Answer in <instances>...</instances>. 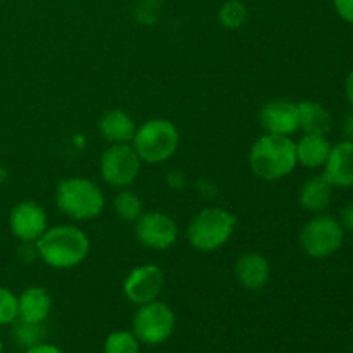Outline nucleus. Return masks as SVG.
<instances>
[{
  "mask_svg": "<svg viewBox=\"0 0 353 353\" xmlns=\"http://www.w3.org/2000/svg\"><path fill=\"white\" fill-rule=\"evenodd\" d=\"M38 259L52 269H74L90 254V238L74 224H57L45 231L34 243Z\"/></svg>",
  "mask_w": 353,
  "mask_h": 353,
  "instance_id": "f257e3e1",
  "label": "nucleus"
},
{
  "mask_svg": "<svg viewBox=\"0 0 353 353\" xmlns=\"http://www.w3.org/2000/svg\"><path fill=\"white\" fill-rule=\"evenodd\" d=\"M250 169L264 181H279L295 171L296 162L295 140L279 134H262L254 141L248 155Z\"/></svg>",
  "mask_w": 353,
  "mask_h": 353,
  "instance_id": "f03ea898",
  "label": "nucleus"
},
{
  "mask_svg": "<svg viewBox=\"0 0 353 353\" xmlns=\"http://www.w3.org/2000/svg\"><path fill=\"white\" fill-rule=\"evenodd\" d=\"M59 210L76 223L93 221L105 209V193L95 181L83 176H69L55 188Z\"/></svg>",
  "mask_w": 353,
  "mask_h": 353,
  "instance_id": "7ed1b4c3",
  "label": "nucleus"
},
{
  "mask_svg": "<svg viewBox=\"0 0 353 353\" xmlns=\"http://www.w3.org/2000/svg\"><path fill=\"white\" fill-rule=\"evenodd\" d=\"M236 224V216L228 209L205 207L190 221L186 240L199 252H216L231 240Z\"/></svg>",
  "mask_w": 353,
  "mask_h": 353,
  "instance_id": "20e7f679",
  "label": "nucleus"
},
{
  "mask_svg": "<svg viewBox=\"0 0 353 353\" xmlns=\"http://www.w3.org/2000/svg\"><path fill=\"white\" fill-rule=\"evenodd\" d=\"M131 145L141 162L159 165L171 161L179 148V130L169 119L154 117L137 128Z\"/></svg>",
  "mask_w": 353,
  "mask_h": 353,
  "instance_id": "39448f33",
  "label": "nucleus"
},
{
  "mask_svg": "<svg viewBox=\"0 0 353 353\" xmlns=\"http://www.w3.org/2000/svg\"><path fill=\"white\" fill-rule=\"evenodd\" d=\"M345 234L347 233L336 217L324 212L314 214L300 230V248L310 259H327L340 250Z\"/></svg>",
  "mask_w": 353,
  "mask_h": 353,
  "instance_id": "423d86ee",
  "label": "nucleus"
},
{
  "mask_svg": "<svg viewBox=\"0 0 353 353\" xmlns=\"http://www.w3.org/2000/svg\"><path fill=\"white\" fill-rule=\"evenodd\" d=\"M131 331L141 345L159 347L165 343L176 331V314L161 300L138 305L131 321Z\"/></svg>",
  "mask_w": 353,
  "mask_h": 353,
  "instance_id": "0eeeda50",
  "label": "nucleus"
},
{
  "mask_svg": "<svg viewBox=\"0 0 353 353\" xmlns=\"http://www.w3.org/2000/svg\"><path fill=\"white\" fill-rule=\"evenodd\" d=\"M141 159L131 143L109 145L100 155V176L112 188H130L141 171Z\"/></svg>",
  "mask_w": 353,
  "mask_h": 353,
  "instance_id": "6e6552de",
  "label": "nucleus"
},
{
  "mask_svg": "<svg viewBox=\"0 0 353 353\" xmlns=\"http://www.w3.org/2000/svg\"><path fill=\"white\" fill-rule=\"evenodd\" d=\"M137 240L145 248L154 252H164L174 247L179 236V228L169 214L152 210L143 212L134 223Z\"/></svg>",
  "mask_w": 353,
  "mask_h": 353,
  "instance_id": "1a4fd4ad",
  "label": "nucleus"
},
{
  "mask_svg": "<svg viewBox=\"0 0 353 353\" xmlns=\"http://www.w3.org/2000/svg\"><path fill=\"white\" fill-rule=\"evenodd\" d=\"M165 285V276L157 264L137 265L128 272L123 283V293L128 302L134 305L159 300Z\"/></svg>",
  "mask_w": 353,
  "mask_h": 353,
  "instance_id": "9d476101",
  "label": "nucleus"
},
{
  "mask_svg": "<svg viewBox=\"0 0 353 353\" xmlns=\"http://www.w3.org/2000/svg\"><path fill=\"white\" fill-rule=\"evenodd\" d=\"M9 230L21 243H37L48 230L47 212L34 200H21L9 212Z\"/></svg>",
  "mask_w": 353,
  "mask_h": 353,
  "instance_id": "9b49d317",
  "label": "nucleus"
},
{
  "mask_svg": "<svg viewBox=\"0 0 353 353\" xmlns=\"http://www.w3.org/2000/svg\"><path fill=\"white\" fill-rule=\"evenodd\" d=\"M259 121L268 134L292 137L299 131V107L292 100H271L261 109Z\"/></svg>",
  "mask_w": 353,
  "mask_h": 353,
  "instance_id": "f8f14e48",
  "label": "nucleus"
},
{
  "mask_svg": "<svg viewBox=\"0 0 353 353\" xmlns=\"http://www.w3.org/2000/svg\"><path fill=\"white\" fill-rule=\"evenodd\" d=\"M52 305H54V300L45 286H28L17 295V321L45 324L52 312Z\"/></svg>",
  "mask_w": 353,
  "mask_h": 353,
  "instance_id": "ddd939ff",
  "label": "nucleus"
},
{
  "mask_svg": "<svg viewBox=\"0 0 353 353\" xmlns=\"http://www.w3.org/2000/svg\"><path fill=\"white\" fill-rule=\"evenodd\" d=\"M234 276L241 288L248 292H259L265 288L271 279V264L259 252H247L234 262Z\"/></svg>",
  "mask_w": 353,
  "mask_h": 353,
  "instance_id": "4468645a",
  "label": "nucleus"
},
{
  "mask_svg": "<svg viewBox=\"0 0 353 353\" xmlns=\"http://www.w3.org/2000/svg\"><path fill=\"white\" fill-rule=\"evenodd\" d=\"M323 169V174L330 179L334 188L353 186V141L341 140L333 145Z\"/></svg>",
  "mask_w": 353,
  "mask_h": 353,
  "instance_id": "2eb2a0df",
  "label": "nucleus"
},
{
  "mask_svg": "<svg viewBox=\"0 0 353 353\" xmlns=\"http://www.w3.org/2000/svg\"><path fill=\"white\" fill-rule=\"evenodd\" d=\"M137 128L138 126L133 117L123 109L105 110L99 119L100 137L109 145L131 143Z\"/></svg>",
  "mask_w": 353,
  "mask_h": 353,
  "instance_id": "dca6fc26",
  "label": "nucleus"
},
{
  "mask_svg": "<svg viewBox=\"0 0 353 353\" xmlns=\"http://www.w3.org/2000/svg\"><path fill=\"white\" fill-rule=\"evenodd\" d=\"M334 186L324 174H317L303 181L299 190V203L310 214H323L333 200Z\"/></svg>",
  "mask_w": 353,
  "mask_h": 353,
  "instance_id": "f3484780",
  "label": "nucleus"
},
{
  "mask_svg": "<svg viewBox=\"0 0 353 353\" xmlns=\"http://www.w3.org/2000/svg\"><path fill=\"white\" fill-rule=\"evenodd\" d=\"M331 141L324 134H307L295 141L296 162L307 169H321L326 164L331 152Z\"/></svg>",
  "mask_w": 353,
  "mask_h": 353,
  "instance_id": "a211bd4d",
  "label": "nucleus"
},
{
  "mask_svg": "<svg viewBox=\"0 0 353 353\" xmlns=\"http://www.w3.org/2000/svg\"><path fill=\"white\" fill-rule=\"evenodd\" d=\"M299 107V130L307 134H324L333 130V116L330 110L316 100H302Z\"/></svg>",
  "mask_w": 353,
  "mask_h": 353,
  "instance_id": "6ab92c4d",
  "label": "nucleus"
},
{
  "mask_svg": "<svg viewBox=\"0 0 353 353\" xmlns=\"http://www.w3.org/2000/svg\"><path fill=\"white\" fill-rule=\"evenodd\" d=\"M112 209L116 216L124 223H137L143 210V200L133 190L123 188L116 193L112 200Z\"/></svg>",
  "mask_w": 353,
  "mask_h": 353,
  "instance_id": "aec40b11",
  "label": "nucleus"
},
{
  "mask_svg": "<svg viewBox=\"0 0 353 353\" xmlns=\"http://www.w3.org/2000/svg\"><path fill=\"white\" fill-rule=\"evenodd\" d=\"M141 343L131 330H116L107 334L103 353H140Z\"/></svg>",
  "mask_w": 353,
  "mask_h": 353,
  "instance_id": "412c9836",
  "label": "nucleus"
},
{
  "mask_svg": "<svg viewBox=\"0 0 353 353\" xmlns=\"http://www.w3.org/2000/svg\"><path fill=\"white\" fill-rule=\"evenodd\" d=\"M12 336L14 341L19 345L21 348H30L34 347V345L45 341V331L43 324H33V323H24V321H16L12 324Z\"/></svg>",
  "mask_w": 353,
  "mask_h": 353,
  "instance_id": "4be33fe9",
  "label": "nucleus"
},
{
  "mask_svg": "<svg viewBox=\"0 0 353 353\" xmlns=\"http://www.w3.org/2000/svg\"><path fill=\"white\" fill-rule=\"evenodd\" d=\"M217 17L226 30H238V28L243 26L248 17L247 6L241 0H226L221 6Z\"/></svg>",
  "mask_w": 353,
  "mask_h": 353,
  "instance_id": "5701e85b",
  "label": "nucleus"
},
{
  "mask_svg": "<svg viewBox=\"0 0 353 353\" xmlns=\"http://www.w3.org/2000/svg\"><path fill=\"white\" fill-rule=\"evenodd\" d=\"M17 321V295L7 286H0V327L12 326Z\"/></svg>",
  "mask_w": 353,
  "mask_h": 353,
  "instance_id": "b1692460",
  "label": "nucleus"
},
{
  "mask_svg": "<svg viewBox=\"0 0 353 353\" xmlns=\"http://www.w3.org/2000/svg\"><path fill=\"white\" fill-rule=\"evenodd\" d=\"M333 7L345 23L353 24V0H333Z\"/></svg>",
  "mask_w": 353,
  "mask_h": 353,
  "instance_id": "393cba45",
  "label": "nucleus"
},
{
  "mask_svg": "<svg viewBox=\"0 0 353 353\" xmlns=\"http://www.w3.org/2000/svg\"><path fill=\"white\" fill-rule=\"evenodd\" d=\"M165 183H168V186L171 190H176V192H179V190L185 188L186 183H188V179H186L185 172L179 171V169H176V171L168 172V178H165Z\"/></svg>",
  "mask_w": 353,
  "mask_h": 353,
  "instance_id": "a878e982",
  "label": "nucleus"
},
{
  "mask_svg": "<svg viewBox=\"0 0 353 353\" xmlns=\"http://www.w3.org/2000/svg\"><path fill=\"white\" fill-rule=\"evenodd\" d=\"M338 221H340L345 233L353 234V202H348L347 205L340 210V217H338Z\"/></svg>",
  "mask_w": 353,
  "mask_h": 353,
  "instance_id": "bb28decb",
  "label": "nucleus"
},
{
  "mask_svg": "<svg viewBox=\"0 0 353 353\" xmlns=\"http://www.w3.org/2000/svg\"><path fill=\"white\" fill-rule=\"evenodd\" d=\"M24 353H65L61 347L54 343H47V341H41V343L34 345V347H30L24 350Z\"/></svg>",
  "mask_w": 353,
  "mask_h": 353,
  "instance_id": "cd10ccee",
  "label": "nucleus"
},
{
  "mask_svg": "<svg viewBox=\"0 0 353 353\" xmlns=\"http://www.w3.org/2000/svg\"><path fill=\"white\" fill-rule=\"evenodd\" d=\"M17 255L23 262H33L34 259H38L37 247H34V243H21Z\"/></svg>",
  "mask_w": 353,
  "mask_h": 353,
  "instance_id": "c85d7f7f",
  "label": "nucleus"
},
{
  "mask_svg": "<svg viewBox=\"0 0 353 353\" xmlns=\"http://www.w3.org/2000/svg\"><path fill=\"white\" fill-rule=\"evenodd\" d=\"M341 134H343V140L353 141V110L345 114L343 121H341Z\"/></svg>",
  "mask_w": 353,
  "mask_h": 353,
  "instance_id": "c756f323",
  "label": "nucleus"
},
{
  "mask_svg": "<svg viewBox=\"0 0 353 353\" xmlns=\"http://www.w3.org/2000/svg\"><path fill=\"white\" fill-rule=\"evenodd\" d=\"M343 90H345V97H347L348 103L353 107V71L348 72L347 79H345Z\"/></svg>",
  "mask_w": 353,
  "mask_h": 353,
  "instance_id": "7c9ffc66",
  "label": "nucleus"
},
{
  "mask_svg": "<svg viewBox=\"0 0 353 353\" xmlns=\"http://www.w3.org/2000/svg\"><path fill=\"white\" fill-rule=\"evenodd\" d=\"M7 181V171L3 168H0V186Z\"/></svg>",
  "mask_w": 353,
  "mask_h": 353,
  "instance_id": "2f4dec72",
  "label": "nucleus"
},
{
  "mask_svg": "<svg viewBox=\"0 0 353 353\" xmlns=\"http://www.w3.org/2000/svg\"><path fill=\"white\" fill-rule=\"evenodd\" d=\"M0 353H3V341H2V338H0Z\"/></svg>",
  "mask_w": 353,
  "mask_h": 353,
  "instance_id": "473e14b6",
  "label": "nucleus"
},
{
  "mask_svg": "<svg viewBox=\"0 0 353 353\" xmlns=\"http://www.w3.org/2000/svg\"><path fill=\"white\" fill-rule=\"evenodd\" d=\"M0 154H2V145H0Z\"/></svg>",
  "mask_w": 353,
  "mask_h": 353,
  "instance_id": "72a5a7b5",
  "label": "nucleus"
}]
</instances>
